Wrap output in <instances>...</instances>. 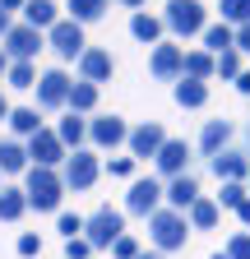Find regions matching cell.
<instances>
[{
	"label": "cell",
	"mask_w": 250,
	"mask_h": 259,
	"mask_svg": "<svg viewBox=\"0 0 250 259\" xmlns=\"http://www.w3.org/2000/svg\"><path fill=\"white\" fill-rule=\"evenodd\" d=\"M60 194H65V176H56L51 167H28V208L51 213L60 208Z\"/></svg>",
	"instance_id": "cell-1"
},
{
	"label": "cell",
	"mask_w": 250,
	"mask_h": 259,
	"mask_svg": "<svg viewBox=\"0 0 250 259\" xmlns=\"http://www.w3.org/2000/svg\"><path fill=\"white\" fill-rule=\"evenodd\" d=\"M148 236H153L158 250H181L185 236H190V218L176 213V208H158V213L148 218Z\"/></svg>",
	"instance_id": "cell-2"
},
{
	"label": "cell",
	"mask_w": 250,
	"mask_h": 259,
	"mask_svg": "<svg viewBox=\"0 0 250 259\" xmlns=\"http://www.w3.org/2000/svg\"><path fill=\"white\" fill-rule=\"evenodd\" d=\"M162 23L176 32V37H195V32H204V5L199 0H167V10H162Z\"/></svg>",
	"instance_id": "cell-3"
},
{
	"label": "cell",
	"mask_w": 250,
	"mask_h": 259,
	"mask_svg": "<svg viewBox=\"0 0 250 259\" xmlns=\"http://www.w3.org/2000/svg\"><path fill=\"white\" fill-rule=\"evenodd\" d=\"M125 236V213H116V208H98L88 218V227H84V241L93 245V250H102V245H116Z\"/></svg>",
	"instance_id": "cell-4"
},
{
	"label": "cell",
	"mask_w": 250,
	"mask_h": 259,
	"mask_svg": "<svg viewBox=\"0 0 250 259\" xmlns=\"http://www.w3.org/2000/svg\"><path fill=\"white\" fill-rule=\"evenodd\" d=\"M162 194H167L162 181L144 176V181L130 185V194H125V213H135V218H153V213H158V204H162Z\"/></svg>",
	"instance_id": "cell-5"
},
{
	"label": "cell",
	"mask_w": 250,
	"mask_h": 259,
	"mask_svg": "<svg viewBox=\"0 0 250 259\" xmlns=\"http://www.w3.org/2000/svg\"><path fill=\"white\" fill-rule=\"evenodd\" d=\"M51 51H56L60 60H79V56L88 51V42H84V23L60 19V23L51 28Z\"/></svg>",
	"instance_id": "cell-6"
},
{
	"label": "cell",
	"mask_w": 250,
	"mask_h": 259,
	"mask_svg": "<svg viewBox=\"0 0 250 259\" xmlns=\"http://www.w3.org/2000/svg\"><path fill=\"white\" fill-rule=\"evenodd\" d=\"M148 70H153V79H181V74H185V47L158 42V47H153V56H148Z\"/></svg>",
	"instance_id": "cell-7"
},
{
	"label": "cell",
	"mask_w": 250,
	"mask_h": 259,
	"mask_svg": "<svg viewBox=\"0 0 250 259\" xmlns=\"http://www.w3.org/2000/svg\"><path fill=\"white\" fill-rule=\"evenodd\" d=\"M37 51H42V32L33 23H19V28L5 32V56H10V65L14 60H33Z\"/></svg>",
	"instance_id": "cell-8"
},
{
	"label": "cell",
	"mask_w": 250,
	"mask_h": 259,
	"mask_svg": "<svg viewBox=\"0 0 250 259\" xmlns=\"http://www.w3.org/2000/svg\"><path fill=\"white\" fill-rule=\"evenodd\" d=\"M70 74L65 70H47L42 79H37V102L42 107H70Z\"/></svg>",
	"instance_id": "cell-9"
},
{
	"label": "cell",
	"mask_w": 250,
	"mask_h": 259,
	"mask_svg": "<svg viewBox=\"0 0 250 259\" xmlns=\"http://www.w3.org/2000/svg\"><path fill=\"white\" fill-rule=\"evenodd\" d=\"M28 157H33V167H51L56 171V162L65 157V144H60L56 130H42V135L28 139Z\"/></svg>",
	"instance_id": "cell-10"
},
{
	"label": "cell",
	"mask_w": 250,
	"mask_h": 259,
	"mask_svg": "<svg viewBox=\"0 0 250 259\" xmlns=\"http://www.w3.org/2000/svg\"><path fill=\"white\" fill-rule=\"evenodd\" d=\"M88 139L98 148H116V144H130V130H125L120 116H98V120H88Z\"/></svg>",
	"instance_id": "cell-11"
},
{
	"label": "cell",
	"mask_w": 250,
	"mask_h": 259,
	"mask_svg": "<svg viewBox=\"0 0 250 259\" xmlns=\"http://www.w3.org/2000/svg\"><path fill=\"white\" fill-rule=\"evenodd\" d=\"M162 144H167V135H162L158 120H144L139 130H130V153H135V157H158Z\"/></svg>",
	"instance_id": "cell-12"
},
{
	"label": "cell",
	"mask_w": 250,
	"mask_h": 259,
	"mask_svg": "<svg viewBox=\"0 0 250 259\" xmlns=\"http://www.w3.org/2000/svg\"><path fill=\"white\" fill-rule=\"evenodd\" d=\"M153 162H158V171L167 181H176V176H185V167H190V148H185V139H167Z\"/></svg>",
	"instance_id": "cell-13"
},
{
	"label": "cell",
	"mask_w": 250,
	"mask_h": 259,
	"mask_svg": "<svg viewBox=\"0 0 250 259\" xmlns=\"http://www.w3.org/2000/svg\"><path fill=\"white\" fill-rule=\"evenodd\" d=\"M93 181H98V157L93 153H74V157H65V185L70 190H88Z\"/></svg>",
	"instance_id": "cell-14"
},
{
	"label": "cell",
	"mask_w": 250,
	"mask_h": 259,
	"mask_svg": "<svg viewBox=\"0 0 250 259\" xmlns=\"http://www.w3.org/2000/svg\"><path fill=\"white\" fill-rule=\"evenodd\" d=\"M167 208H176V213H190V204L199 199V181L185 171V176H176V181H167Z\"/></svg>",
	"instance_id": "cell-15"
},
{
	"label": "cell",
	"mask_w": 250,
	"mask_h": 259,
	"mask_svg": "<svg viewBox=\"0 0 250 259\" xmlns=\"http://www.w3.org/2000/svg\"><path fill=\"white\" fill-rule=\"evenodd\" d=\"M209 167H213V176H218V181H245V176H250V157H245V153H236V148H223V153L209 162Z\"/></svg>",
	"instance_id": "cell-16"
},
{
	"label": "cell",
	"mask_w": 250,
	"mask_h": 259,
	"mask_svg": "<svg viewBox=\"0 0 250 259\" xmlns=\"http://www.w3.org/2000/svg\"><path fill=\"white\" fill-rule=\"evenodd\" d=\"M227 144H232V120H204V130H199V153L213 162Z\"/></svg>",
	"instance_id": "cell-17"
},
{
	"label": "cell",
	"mask_w": 250,
	"mask_h": 259,
	"mask_svg": "<svg viewBox=\"0 0 250 259\" xmlns=\"http://www.w3.org/2000/svg\"><path fill=\"white\" fill-rule=\"evenodd\" d=\"M79 70H84V79L88 83H102V79H111V51H102V47H88L84 56H79Z\"/></svg>",
	"instance_id": "cell-18"
},
{
	"label": "cell",
	"mask_w": 250,
	"mask_h": 259,
	"mask_svg": "<svg viewBox=\"0 0 250 259\" xmlns=\"http://www.w3.org/2000/svg\"><path fill=\"white\" fill-rule=\"evenodd\" d=\"M204 102H209V83L181 74V79H176V107H190V111H195V107H204Z\"/></svg>",
	"instance_id": "cell-19"
},
{
	"label": "cell",
	"mask_w": 250,
	"mask_h": 259,
	"mask_svg": "<svg viewBox=\"0 0 250 259\" xmlns=\"http://www.w3.org/2000/svg\"><path fill=\"white\" fill-rule=\"evenodd\" d=\"M204 47H209V56L232 51V47H236V28H232V23H209V28H204Z\"/></svg>",
	"instance_id": "cell-20"
},
{
	"label": "cell",
	"mask_w": 250,
	"mask_h": 259,
	"mask_svg": "<svg viewBox=\"0 0 250 259\" xmlns=\"http://www.w3.org/2000/svg\"><path fill=\"white\" fill-rule=\"evenodd\" d=\"M162 28H167V23H162L158 14H148V10H139V14L130 19V32H135L139 42H148V47H158V37H162Z\"/></svg>",
	"instance_id": "cell-21"
},
{
	"label": "cell",
	"mask_w": 250,
	"mask_h": 259,
	"mask_svg": "<svg viewBox=\"0 0 250 259\" xmlns=\"http://www.w3.org/2000/svg\"><path fill=\"white\" fill-rule=\"evenodd\" d=\"M23 19L33 23L37 32H42V28L51 32V28L60 23V14H56V5H51V0H28V5H23Z\"/></svg>",
	"instance_id": "cell-22"
},
{
	"label": "cell",
	"mask_w": 250,
	"mask_h": 259,
	"mask_svg": "<svg viewBox=\"0 0 250 259\" xmlns=\"http://www.w3.org/2000/svg\"><path fill=\"white\" fill-rule=\"evenodd\" d=\"M56 135H60V144H65V148H74V153H79V144H84V135H88V120H84L79 111H70L65 120L56 125Z\"/></svg>",
	"instance_id": "cell-23"
},
{
	"label": "cell",
	"mask_w": 250,
	"mask_h": 259,
	"mask_svg": "<svg viewBox=\"0 0 250 259\" xmlns=\"http://www.w3.org/2000/svg\"><path fill=\"white\" fill-rule=\"evenodd\" d=\"M185 218H190V227H195V232H209V227H218V199H204V194H199Z\"/></svg>",
	"instance_id": "cell-24"
},
{
	"label": "cell",
	"mask_w": 250,
	"mask_h": 259,
	"mask_svg": "<svg viewBox=\"0 0 250 259\" xmlns=\"http://www.w3.org/2000/svg\"><path fill=\"white\" fill-rule=\"evenodd\" d=\"M28 208V190H0V222H19Z\"/></svg>",
	"instance_id": "cell-25"
},
{
	"label": "cell",
	"mask_w": 250,
	"mask_h": 259,
	"mask_svg": "<svg viewBox=\"0 0 250 259\" xmlns=\"http://www.w3.org/2000/svg\"><path fill=\"white\" fill-rule=\"evenodd\" d=\"M93 107H98V83H88V79H79L74 88H70V111H93Z\"/></svg>",
	"instance_id": "cell-26"
},
{
	"label": "cell",
	"mask_w": 250,
	"mask_h": 259,
	"mask_svg": "<svg viewBox=\"0 0 250 259\" xmlns=\"http://www.w3.org/2000/svg\"><path fill=\"white\" fill-rule=\"evenodd\" d=\"M10 130H14V135H28V139H33V135H42V120H37L33 107H19V111H10Z\"/></svg>",
	"instance_id": "cell-27"
},
{
	"label": "cell",
	"mask_w": 250,
	"mask_h": 259,
	"mask_svg": "<svg viewBox=\"0 0 250 259\" xmlns=\"http://www.w3.org/2000/svg\"><path fill=\"white\" fill-rule=\"evenodd\" d=\"M213 65H218V56H209V51H185V79H209Z\"/></svg>",
	"instance_id": "cell-28"
},
{
	"label": "cell",
	"mask_w": 250,
	"mask_h": 259,
	"mask_svg": "<svg viewBox=\"0 0 250 259\" xmlns=\"http://www.w3.org/2000/svg\"><path fill=\"white\" fill-rule=\"evenodd\" d=\"M23 167H28V148L14 144V139H5V144H0V171H23Z\"/></svg>",
	"instance_id": "cell-29"
},
{
	"label": "cell",
	"mask_w": 250,
	"mask_h": 259,
	"mask_svg": "<svg viewBox=\"0 0 250 259\" xmlns=\"http://www.w3.org/2000/svg\"><path fill=\"white\" fill-rule=\"evenodd\" d=\"M107 14V0H70V19L74 23H93Z\"/></svg>",
	"instance_id": "cell-30"
},
{
	"label": "cell",
	"mask_w": 250,
	"mask_h": 259,
	"mask_svg": "<svg viewBox=\"0 0 250 259\" xmlns=\"http://www.w3.org/2000/svg\"><path fill=\"white\" fill-rule=\"evenodd\" d=\"M245 199H250V190H245L241 181H223V190H218V208H236V213H241Z\"/></svg>",
	"instance_id": "cell-31"
},
{
	"label": "cell",
	"mask_w": 250,
	"mask_h": 259,
	"mask_svg": "<svg viewBox=\"0 0 250 259\" xmlns=\"http://www.w3.org/2000/svg\"><path fill=\"white\" fill-rule=\"evenodd\" d=\"M218 10H223V23H232V28L250 23V0H218Z\"/></svg>",
	"instance_id": "cell-32"
},
{
	"label": "cell",
	"mask_w": 250,
	"mask_h": 259,
	"mask_svg": "<svg viewBox=\"0 0 250 259\" xmlns=\"http://www.w3.org/2000/svg\"><path fill=\"white\" fill-rule=\"evenodd\" d=\"M37 79H42V74L33 70V60H14V65H10V83H14V88H37Z\"/></svg>",
	"instance_id": "cell-33"
},
{
	"label": "cell",
	"mask_w": 250,
	"mask_h": 259,
	"mask_svg": "<svg viewBox=\"0 0 250 259\" xmlns=\"http://www.w3.org/2000/svg\"><path fill=\"white\" fill-rule=\"evenodd\" d=\"M213 74H223V79H241V51H236V47L223 51V56H218V65H213Z\"/></svg>",
	"instance_id": "cell-34"
},
{
	"label": "cell",
	"mask_w": 250,
	"mask_h": 259,
	"mask_svg": "<svg viewBox=\"0 0 250 259\" xmlns=\"http://www.w3.org/2000/svg\"><path fill=\"white\" fill-rule=\"evenodd\" d=\"M84 227H88V218H79V213H60V232H65V241L84 236Z\"/></svg>",
	"instance_id": "cell-35"
},
{
	"label": "cell",
	"mask_w": 250,
	"mask_h": 259,
	"mask_svg": "<svg viewBox=\"0 0 250 259\" xmlns=\"http://www.w3.org/2000/svg\"><path fill=\"white\" fill-rule=\"evenodd\" d=\"M223 254H227V259H250V232H236Z\"/></svg>",
	"instance_id": "cell-36"
},
{
	"label": "cell",
	"mask_w": 250,
	"mask_h": 259,
	"mask_svg": "<svg viewBox=\"0 0 250 259\" xmlns=\"http://www.w3.org/2000/svg\"><path fill=\"white\" fill-rule=\"evenodd\" d=\"M111 254H116V259H139V241H135V236H120V241L111 245Z\"/></svg>",
	"instance_id": "cell-37"
},
{
	"label": "cell",
	"mask_w": 250,
	"mask_h": 259,
	"mask_svg": "<svg viewBox=\"0 0 250 259\" xmlns=\"http://www.w3.org/2000/svg\"><path fill=\"white\" fill-rule=\"evenodd\" d=\"M93 254V245L84 241V236H74V241H65V259H88Z\"/></svg>",
	"instance_id": "cell-38"
},
{
	"label": "cell",
	"mask_w": 250,
	"mask_h": 259,
	"mask_svg": "<svg viewBox=\"0 0 250 259\" xmlns=\"http://www.w3.org/2000/svg\"><path fill=\"white\" fill-rule=\"evenodd\" d=\"M37 250H42V241H37V232H23V236H19V254H23V259H33Z\"/></svg>",
	"instance_id": "cell-39"
},
{
	"label": "cell",
	"mask_w": 250,
	"mask_h": 259,
	"mask_svg": "<svg viewBox=\"0 0 250 259\" xmlns=\"http://www.w3.org/2000/svg\"><path fill=\"white\" fill-rule=\"evenodd\" d=\"M135 171V157H116L111 162V176H130Z\"/></svg>",
	"instance_id": "cell-40"
},
{
	"label": "cell",
	"mask_w": 250,
	"mask_h": 259,
	"mask_svg": "<svg viewBox=\"0 0 250 259\" xmlns=\"http://www.w3.org/2000/svg\"><path fill=\"white\" fill-rule=\"evenodd\" d=\"M236 51H250V23L236 28Z\"/></svg>",
	"instance_id": "cell-41"
},
{
	"label": "cell",
	"mask_w": 250,
	"mask_h": 259,
	"mask_svg": "<svg viewBox=\"0 0 250 259\" xmlns=\"http://www.w3.org/2000/svg\"><path fill=\"white\" fill-rule=\"evenodd\" d=\"M28 5V0H0V10H5V14H14V10H23Z\"/></svg>",
	"instance_id": "cell-42"
},
{
	"label": "cell",
	"mask_w": 250,
	"mask_h": 259,
	"mask_svg": "<svg viewBox=\"0 0 250 259\" xmlns=\"http://www.w3.org/2000/svg\"><path fill=\"white\" fill-rule=\"evenodd\" d=\"M236 88H241V93L250 97V70H241V79H236Z\"/></svg>",
	"instance_id": "cell-43"
},
{
	"label": "cell",
	"mask_w": 250,
	"mask_h": 259,
	"mask_svg": "<svg viewBox=\"0 0 250 259\" xmlns=\"http://www.w3.org/2000/svg\"><path fill=\"white\" fill-rule=\"evenodd\" d=\"M10 28H14V23H10V14H5V10H0V37H5V32H10Z\"/></svg>",
	"instance_id": "cell-44"
},
{
	"label": "cell",
	"mask_w": 250,
	"mask_h": 259,
	"mask_svg": "<svg viewBox=\"0 0 250 259\" xmlns=\"http://www.w3.org/2000/svg\"><path fill=\"white\" fill-rule=\"evenodd\" d=\"M241 222H245V232H250V199L241 204Z\"/></svg>",
	"instance_id": "cell-45"
},
{
	"label": "cell",
	"mask_w": 250,
	"mask_h": 259,
	"mask_svg": "<svg viewBox=\"0 0 250 259\" xmlns=\"http://www.w3.org/2000/svg\"><path fill=\"white\" fill-rule=\"evenodd\" d=\"M0 74H10V56H5V47H0Z\"/></svg>",
	"instance_id": "cell-46"
},
{
	"label": "cell",
	"mask_w": 250,
	"mask_h": 259,
	"mask_svg": "<svg viewBox=\"0 0 250 259\" xmlns=\"http://www.w3.org/2000/svg\"><path fill=\"white\" fill-rule=\"evenodd\" d=\"M0 120H10V102H5V93H0Z\"/></svg>",
	"instance_id": "cell-47"
},
{
	"label": "cell",
	"mask_w": 250,
	"mask_h": 259,
	"mask_svg": "<svg viewBox=\"0 0 250 259\" xmlns=\"http://www.w3.org/2000/svg\"><path fill=\"white\" fill-rule=\"evenodd\" d=\"M120 5H130V10H139V5H144V0H120Z\"/></svg>",
	"instance_id": "cell-48"
},
{
	"label": "cell",
	"mask_w": 250,
	"mask_h": 259,
	"mask_svg": "<svg viewBox=\"0 0 250 259\" xmlns=\"http://www.w3.org/2000/svg\"><path fill=\"white\" fill-rule=\"evenodd\" d=\"M139 259H162V254H144V250H139Z\"/></svg>",
	"instance_id": "cell-49"
},
{
	"label": "cell",
	"mask_w": 250,
	"mask_h": 259,
	"mask_svg": "<svg viewBox=\"0 0 250 259\" xmlns=\"http://www.w3.org/2000/svg\"><path fill=\"white\" fill-rule=\"evenodd\" d=\"M213 259H227V254H213Z\"/></svg>",
	"instance_id": "cell-50"
},
{
	"label": "cell",
	"mask_w": 250,
	"mask_h": 259,
	"mask_svg": "<svg viewBox=\"0 0 250 259\" xmlns=\"http://www.w3.org/2000/svg\"><path fill=\"white\" fill-rule=\"evenodd\" d=\"M245 139H250V125H245Z\"/></svg>",
	"instance_id": "cell-51"
},
{
	"label": "cell",
	"mask_w": 250,
	"mask_h": 259,
	"mask_svg": "<svg viewBox=\"0 0 250 259\" xmlns=\"http://www.w3.org/2000/svg\"><path fill=\"white\" fill-rule=\"evenodd\" d=\"M245 190H250V176H245Z\"/></svg>",
	"instance_id": "cell-52"
}]
</instances>
